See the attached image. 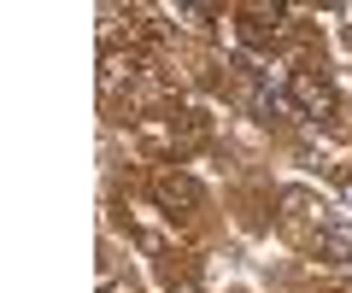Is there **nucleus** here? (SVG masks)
<instances>
[{
    "label": "nucleus",
    "mask_w": 352,
    "mask_h": 293,
    "mask_svg": "<svg viewBox=\"0 0 352 293\" xmlns=\"http://www.w3.org/2000/svg\"><path fill=\"white\" fill-rule=\"evenodd\" d=\"M288 106L305 112V117H329L335 112V94H329V82H317V77H294L288 82Z\"/></svg>",
    "instance_id": "nucleus-1"
},
{
    "label": "nucleus",
    "mask_w": 352,
    "mask_h": 293,
    "mask_svg": "<svg viewBox=\"0 0 352 293\" xmlns=\"http://www.w3.org/2000/svg\"><path fill=\"white\" fill-rule=\"evenodd\" d=\"M159 205H170V211H188V205H200V188L194 182H182V176H159Z\"/></svg>",
    "instance_id": "nucleus-2"
},
{
    "label": "nucleus",
    "mask_w": 352,
    "mask_h": 293,
    "mask_svg": "<svg viewBox=\"0 0 352 293\" xmlns=\"http://www.w3.org/2000/svg\"><path fill=\"white\" fill-rule=\"evenodd\" d=\"M317 246H323L335 264H346V258H352V229H346V223H323V229H317Z\"/></svg>",
    "instance_id": "nucleus-3"
},
{
    "label": "nucleus",
    "mask_w": 352,
    "mask_h": 293,
    "mask_svg": "<svg viewBox=\"0 0 352 293\" xmlns=\"http://www.w3.org/2000/svg\"><path fill=\"white\" fill-rule=\"evenodd\" d=\"M340 200H346V205H352V176H346V182H340Z\"/></svg>",
    "instance_id": "nucleus-4"
}]
</instances>
